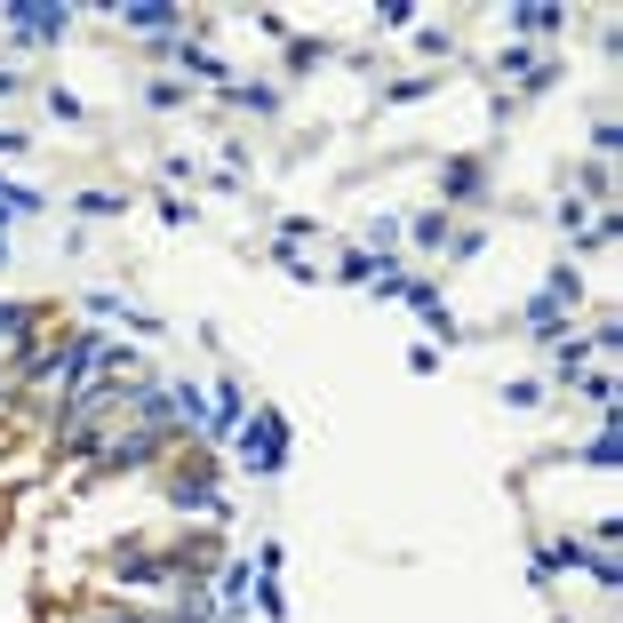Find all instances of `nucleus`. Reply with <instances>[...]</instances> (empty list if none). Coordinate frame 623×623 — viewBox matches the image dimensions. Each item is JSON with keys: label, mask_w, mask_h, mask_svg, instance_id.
I'll return each mask as SVG.
<instances>
[{"label": "nucleus", "mask_w": 623, "mask_h": 623, "mask_svg": "<svg viewBox=\"0 0 623 623\" xmlns=\"http://www.w3.org/2000/svg\"><path fill=\"white\" fill-rule=\"evenodd\" d=\"M240 464H249L256 479H272L288 464V424H281V408H256L249 424H240Z\"/></svg>", "instance_id": "1"}, {"label": "nucleus", "mask_w": 623, "mask_h": 623, "mask_svg": "<svg viewBox=\"0 0 623 623\" xmlns=\"http://www.w3.org/2000/svg\"><path fill=\"white\" fill-rule=\"evenodd\" d=\"M0 24H9V41L41 49V41H64V24H73V9H41V0H9V9H0Z\"/></svg>", "instance_id": "2"}, {"label": "nucleus", "mask_w": 623, "mask_h": 623, "mask_svg": "<svg viewBox=\"0 0 623 623\" xmlns=\"http://www.w3.org/2000/svg\"><path fill=\"white\" fill-rule=\"evenodd\" d=\"M184 576V560L177 551H113V583H128V592H152V583H177Z\"/></svg>", "instance_id": "3"}, {"label": "nucleus", "mask_w": 623, "mask_h": 623, "mask_svg": "<svg viewBox=\"0 0 623 623\" xmlns=\"http://www.w3.org/2000/svg\"><path fill=\"white\" fill-rule=\"evenodd\" d=\"M168 440H177V432H145V424H136V432H113V440L96 447V464H104V472H145V464H160Z\"/></svg>", "instance_id": "4"}, {"label": "nucleus", "mask_w": 623, "mask_h": 623, "mask_svg": "<svg viewBox=\"0 0 623 623\" xmlns=\"http://www.w3.org/2000/svg\"><path fill=\"white\" fill-rule=\"evenodd\" d=\"M104 17H120L128 32H145V41H177L184 32V9H160V0H96Z\"/></svg>", "instance_id": "5"}, {"label": "nucleus", "mask_w": 623, "mask_h": 623, "mask_svg": "<svg viewBox=\"0 0 623 623\" xmlns=\"http://www.w3.org/2000/svg\"><path fill=\"white\" fill-rule=\"evenodd\" d=\"M168 504H177L184 519L200 511V519H232V496L217 488V472H177L168 479Z\"/></svg>", "instance_id": "6"}, {"label": "nucleus", "mask_w": 623, "mask_h": 623, "mask_svg": "<svg viewBox=\"0 0 623 623\" xmlns=\"http://www.w3.org/2000/svg\"><path fill=\"white\" fill-rule=\"evenodd\" d=\"M400 304H415V320H424V336L432 344H456V312H447V296L432 288V281H408V296Z\"/></svg>", "instance_id": "7"}, {"label": "nucleus", "mask_w": 623, "mask_h": 623, "mask_svg": "<svg viewBox=\"0 0 623 623\" xmlns=\"http://www.w3.org/2000/svg\"><path fill=\"white\" fill-rule=\"evenodd\" d=\"M447 200H488V160H472V152H456L440 168V208Z\"/></svg>", "instance_id": "8"}, {"label": "nucleus", "mask_w": 623, "mask_h": 623, "mask_svg": "<svg viewBox=\"0 0 623 623\" xmlns=\"http://www.w3.org/2000/svg\"><path fill=\"white\" fill-rule=\"evenodd\" d=\"M568 320H576V312H568L560 296H543V288H536L528 304H519V328H528V336H543V344H560V336H568Z\"/></svg>", "instance_id": "9"}, {"label": "nucleus", "mask_w": 623, "mask_h": 623, "mask_svg": "<svg viewBox=\"0 0 623 623\" xmlns=\"http://www.w3.org/2000/svg\"><path fill=\"white\" fill-rule=\"evenodd\" d=\"M583 368H592V344H583V336L568 328L560 344H551V384H560V392H576V384H583Z\"/></svg>", "instance_id": "10"}, {"label": "nucleus", "mask_w": 623, "mask_h": 623, "mask_svg": "<svg viewBox=\"0 0 623 623\" xmlns=\"http://www.w3.org/2000/svg\"><path fill=\"white\" fill-rule=\"evenodd\" d=\"M232 104H249V113H256V120H272V113H281V104H288V96H281V88H272V81H232Z\"/></svg>", "instance_id": "11"}, {"label": "nucleus", "mask_w": 623, "mask_h": 623, "mask_svg": "<svg viewBox=\"0 0 623 623\" xmlns=\"http://www.w3.org/2000/svg\"><path fill=\"white\" fill-rule=\"evenodd\" d=\"M576 200H583V208H592V200H615V160H583Z\"/></svg>", "instance_id": "12"}, {"label": "nucleus", "mask_w": 623, "mask_h": 623, "mask_svg": "<svg viewBox=\"0 0 623 623\" xmlns=\"http://www.w3.org/2000/svg\"><path fill=\"white\" fill-rule=\"evenodd\" d=\"M511 32H528V41H551V32H568L560 9H511Z\"/></svg>", "instance_id": "13"}, {"label": "nucleus", "mask_w": 623, "mask_h": 623, "mask_svg": "<svg viewBox=\"0 0 623 623\" xmlns=\"http://www.w3.org/2000/svg\"><path fill=\"white\" fill-rule=\"evenodd\" d=\"M408 240H415V249H447V208H424V217H408Z\"/></svg>", "instance_id": "14"}, {"label": "nucleus", "mask_w": 623, "mask_h": 623, "mask_svg": "<svg viewBox=\"0 0 623 623\" xmlns=\"http://www.w3.org/2000/svg\"><path fill=\"white\" fill-rule=\"evenodd\" d=\"M400 240H408V217H376V224H368V240H360V249H368V256H392Z\"/></svg>", "instance_id": "15"}, {"label": "nucleus", "mask_w": 623, "mask_h": 623, "mask_svg": "<svg viewBox=\"0 0 623 623\" xmlns=\"http://www.w3.org/2000/svg\"><path fill=\"white\" fill-rule=\"evenodd\" d=\"M368 288H376V304H400V296H408V264H400V256H384Z\"/></svg>", "instance_id": "16"}, {"label": "nucleus", "mask_w": 623, "mask_h": 623, "mask_svg": "<svg viewBox=\"0 0 623 623\" xmlns=\"http://www.w3.org/2000/svg\"><path fill=\"white\" fill-rule=\"evenodd\" d=\"M543 296H560V304L576 312V304H583V272H576V264H551V281H543Z\"/></svg>", "instance_id": "17"}, {"label": "nucleus", "mask_w": 623, "mask_h": 623, "mask_svg": "<svg viewBox=\"0 0 623 623\" xmlns=\"http://www.w3.org/2000/svg\"><path fill=\"white\" fill-rule=\"evenodd\" d=\"M256 608H264L272 623H288V600H281V576H264V568H256Z\"/></svg>", "instance_id": "18"}, {"label": "nucleus", "mask_w": 623, "mask_h": 623, "mask_svg": "<svg viewBox=\"0 0 623 623\" xmlns=\"http://www.w3.org/2000/svg\"><path fill=\"white\" fill-rule=\"evenodd\" d=\"M615 456H623V424H608V432H600L592 447H583V464H600V472H608Z\"/></svg>", "instance_id": "19"}, {"label": "nucleus", "mask_w": 623, "mask_h": 623, "mask_svg": "<svg viewBox=\"0 0 623 623\" xmlns=\"http://www.w3.org/2000/svg\"><path fill=\"white\" fill-rule=\"evenodd\" d=\"M479 249H488V232H479V224H464V232H447V256H456V264H472Z\"/></svg>", "instance_id": "20"}, {"label": "nucleus", "mask_w": 623, "mask_h": 623, "mask_svg": "<svg viewBox=\"0 0 623 623\" xmlns=\"http://www.w3.org/2000/svg\"><path fill=\"white\" fill-rule=\"evenodd\" d=\"M376 264H384V256H368V249H344V264H336V281H376Z\"/></svg>", "instance_id": "21"}, {"label": "nucleus", "mask_w": 623, "mask_h": 623, "mask_svg": "<svg viewBox=\"0 0 623 623\" xmlns=\"http://www.w3.org/2000/svg\"><path fill=\"white\" fill-rule=\"evenodd\" d=\"M145 104H160V113H177V104H192V88H184V81H152V88H145Z\"/></svg>", "instance_id": "22"}, {"label": "nucleus", "mask_w": 623, "mask_h": 623, "mask_svg": "<svg viewBox=\"0 0 623 623\" xmlns=\"http://www.w3.org/2000/svg\"><path fill=\"white\" fill-rule=\"evenodd\" d=\"M312 64H328V41H288V73H312Z\"/></svg>", "instance_id": "23"}, {"label": "nucleus", "mask_w": 623, "mask_h": 623, "mask_svg": "<svg viewBox=\"0 0 623 623\" xmlns=\"http://www.w3.org/2000/svg\"><path fill=\"white\" fill-rule=\"evenodd\" d=\"M496 73H504V81H528V73H536V56H528V49H519V41H511V49L496 56Z\"/></svg>", "instance_id": "24"}, {"label": "nucleus", "mask_w": 623, "mask_h": 623, "mask_svg": "<svg viewBox=\"0 0 623 623\" xmlns=\"http://www.w3.org/2000/svg\"><path fill=\"white\" fill-rule=\"evenodd\" d=\"M560 224H568V232H576V240H583V232H592V208H583V200H576V192H560Z\"/></svg>", "instance_id": "25"}, {"label": "nucleus", "mask_w": 623, "mask_h": 623, "mask_svg": "<svg viewBox=\"0 0 623 623\" xmlns=\"http://www.w3.org/2000/svg\"><path fill=\"white\" fill-rule=\"evenodd\" d=\"M49 113H56V120H88V104H81L73 88H49Z\"/></svg>", "instance_id": "26"}, {"label": "nucleus", "mask_w": 623, "mask_h": 623, "mask_svg": "<svg viewBox=\"0 0 623 623\" xmlns=\"http://www.w3.org/2000/svg\"><path fill=\"white\" fill-rule=\"evenodd\" d=\"M81 208H88V217H120L128 192H81Z\"/></svg>", "instance_id": "27"}, {"label": "nucleus", "mask_w": 623, "mask_h": 623, "mask_svg": "<svg viewBox=\"0 0 623 623\" xmlns=\"http://www.w3.org/2000/svg\"><path fill=\"white\" fill-rule=\"evenodd\" d=\"M583 392H592L600 408H615V376H608V368H583Z\"/></svg>", "instance_id": "28"}, {"label": "nucleus", "mask_w": 623, "mask_h": 623, "mask_svg": "<svg viewBox=\"0 0 623 623\" xmlns=\"http://www.w3.org/2000/svg\"><path fill=\"white\" fill-rule=\"evenodd\" d=\"M415 96H432V81H424V73H415V81H392V88H384V104H415Z\"/></svg>", "instance_id": "29"}, {"label": "nucleus", "mask_w": 623, "mask_h": 623, "mask_svg": "<svg viewBox=\"0 0 623 623\" xmlns=\"http://www.w3.org/2000/svg\"><path fill=\"white\" fill-rule=\"evenodd\" d=\"M504 400H511V408H536V400H543V384H536V376H519V384H504Z\"/></svg>", "instance_id": "30"}, {"label": "nucleus", "mask_w": 623, "mask_h": 623, "mask_svg": "<svg viewBox=\"0 0 623 623\" xmlns=\"http://www.w3.org/2000/svg\"><path fill=\"white\" fill-rule=\"evenodd\" d=\"M0 264H9V208H0Z\"/></svg>", "instance_id": "31"}, {"label": "nucleus", "mask_w": 623, "mask_h": 623, "mask_svg": "<svg viewBox=\"0 0 623 623\" xmlns=\"http://www.w3.org/2000/svg\"><path fill=\"white\" fill-rule=\"evenodd\" d=\"M0 96H17V73H9V64H0Z\"/></svg>", "instance_id": "32"}]
</instances>
